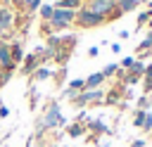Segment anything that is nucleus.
<instances>
[{"mask_svg": "<svg viewBox=\"0 0 152 147\" xmlns=\"http://www.w3.org/2000/svg\"><path fill=\"white\" fill-rule=\"evenodd\" d=\"M0 66L12 71L14 69V62H12V52H10V45L7 43H0Z\"/></svg>", "mask_w": 152, "mask_h": 147, "instance_id": "nucleus-5", "label": "nucleus"}, {"mask_svg": "<svg viewBox=\"0 0 152 147\" xmlns=\"http://www.w3.org/2000/svg\"><path fill=\"white\" fill-rule=\"evenodd\" d=\"M50 76H52L50 69H43V66H40V69L36 71V78H38V81H45V78H50Z\"/></svg>", "mask_w": 152, "mask_h": 147, "instance_id": "nucleus-17", "label": "nucleus"}, {"mask_svg": "<svg viewBox=\"0 0 152 147\" xmlns=\"http://www.w3.org/2000/svg\"><path fill=\"white\" fill-rule=\"evenodd\" d=\"M38 66V55H28L24 57V74H33Z\"/></svg>", "mask_w": 152, "mask_h": 147, "instance_id": "nucleus-9", "label": "nucleus"}, {"mask_svg": "<svg viewBox=\"0 0 152 147\" xmlns=\"http://www.w3.org/2000/svg\"><path fill=\"white\" fill-rule=\"evenodd\" d=\"M0 2H7V0H0Z\"/></svg>", "mask_w": 152, "mask_h": 147, "instance_id": "nucleus-29", "label": "nucleus"}, {"mask_svg": "<svg viewBox=\"0 0 152 147\" xmlns=\"http://www.w3.org/2000/svg\"><path fill=\"white\" fill-rule=\"evenodd\" d=\"M142 145H145V142H142V140H135V142H133V145H131V147H142Z\"/></svg>", "mask_w": 152, "mask_h": 147, "instance_id": "nucleus-26", "label": "nucleus"}, {"mask_svg": "<svg viewBox=\"0 0 152 147\" xmlns=\"http://www.w3.org/2000/svg\"><path fill=\"white\" fill-rule=\"evenodd\" d=\"M150 45H152V36H147V38H145V40H142V43L138 45V52H142V50H147Z\"/></svg>", "mask_w": 152, "mask_h": 147, "instance_id": "nucleus-19", "label": "nucleus"}, {"mask_svg": "<svg viewBox=\"0 0 152 147\" xmlns=\"http://www.w3.org/2000/svg\"><path fill=\"white\" fill-rule=\"evenodd\" d=\"M104 19L102 17H97L95 12H90L88 7H81L78 12H76V19H74V24H78V26H83V28H95V26H100Z\"/></svg>", "mask_w": 152, "mask_h": 147, "instance_id": "nucleus-3", "label": "nucleus"}, {"mask_svg": "<svg viewBox=\"0 0 152 147\" xmlns=\"http://www.w3.org/2000/svg\"><path fill=\"white\" fill-rule=\"evenodd\" d=\"M74 19H76V12L74 9H57L55 7V12H52V19L48 21L50 24V28H66L69 24H74Z\"/></svg>", "mask_w": 152, "mask_h": 147, "instance_id": "nucleus-2", "label": "nucleus"}, {"mask_svg": "<svg viewBox=\"0 0 152 147\" xmlns=\"http://www.w3.org/2000/svg\"><path fill=\"white\" fill-rule=\"evenodd\" d=\"M140 71H145V66H142V62H133V66H131V74H133V76H138Z\"/></svg>", "mask_w": 152, "mask_h": 147, "instance_id": "nucleus-18", "label": "nucleus"}, {"mask_svg": "<svg viewBox=\"0 0 152 147\" xmlns=\"http://www.w3.org/2000/svg\"><path fill=\"white\" fill-rule=\"evenodd\" d=\"M145 111H138V116H135V126H142V121H145Z\"/></svg>", "mask_w": 152, "mask_h": 147, "instance_id": "nucleus-22", "label": "nucleus"}, {"mask_svg": "<svg viewBox=\"0 0 152 147\" xmlns=\"http://www.w3.org/2000/svg\"><path fill=\"white\" fill-rule=\"evenodd\" d=\"M138 7V0H116V9L119 12H131Z\"/></svg>", "mask_w": 152, "mask_h": 147, "instance_id": "nucleus-10", "label": "nucleus"}, {"mask_svg": "<svg viewBox=\"0 0 152 147\" xmlns=\"http://www.w3.org/2000/svg\"><path fill=\"white\" fill-rule=\"evenodd\" d=\"M69 135H74V138L81 135V126H71V128H69Z\"/></svg>", "mask_w": 152, "mask_h": 147, "instance_id": "nucleus-24", "label": "nucleus"}, {"mask_svg": "<svg viewBox=\"0 0 152 147\" xmlns=\"http://www.w3.org/2000/svg\"><path fill=\"white\" fill-rule=\"evenodd\" d=\"M19 7H24L26 12H33L40 7V0H19Z\"/></svg>", "mask_w": 152, "mask_h": 147, "instance_id": "nucleus-13", "label": "nucleus"}, {"mask_svg": "<svg viewBox=\"0 0 152 147\" xmlns=\"http://www.w3.org/2000/svg\"><path fill=\"white\" fill-rule=\"evenodd\" d=\"M100 97H102V90H83V95H76V97H74V102L81 107V104L95 102V100H100Z\"/></svg>", "mask_w": 152, "mask_h": 147, "instance_id": "nucleus-6", "label": "nucleus"}, {"mask_svg": "<svg viewBox=\"0 0 152 147\" xmlns=\"http://www.w3.org/2000/svg\"><path fill=\"white\" fill-rule=\"evenodd\" d=\"M145 76H152V64H150V66L145 69Z\"/></svg>", "mask_w": 152, "mask_h": 147, "instance_id": "nucleus-27", "label": "nucleus"}, {"mask_svg": "<svg viewBox=\"0 0 152 147\" xmlns=\"http://www.w3.org/2000/svg\"><path fill=\"white\" fill-rule=\"evenodd\" d=\"M81 88H83V78H76V81H71V83H69L66 95H69V97H76V90H81Z\"/></svg>", "mask_w": 152, "mask_h": 147, "instance_id": "nucleus-12", "label": "nucleus"}, {"mask_svg": "<svg viewBox=\"0 0 152 147\" xmlns=\"http://www.w3.org/2000/svg\"><path fill=\"white\" fill-rule=\"evenodd\" d=\"M150 36H152V33H150Z\"/></svg>", "mask_w": 152, "mask_h": 147, "instance_id": "nucleus-30", "label": "nucleus"}, {"mask_svg": "<svg viewBox=\"0 0 152 147\" xmlns=\"http://www.w3.org/2000/svg\"><path fill=\"white\" fill-rule=\"evenodd\" d=\"M150 128H152V116L147 114V116H145V121H142V130H150Z\"/></svg>", "mask_w": 152, "mask_h": 147, "instance_id": "nucleus-21", "label": "nucleus"}, {"mask_svg": "<svg viewBox=\"0 0 152 147\" xmlns=\"http://www.w3.org/2000/svg\"><path fill=\"white\" fill-rule=\"evenodd\" d=\"M12 21H14V14H12V12L7 9V7H0V33L10 31Z\"/></svg>", "mask_w": 152, "mask_h": 147, "instance_id": "nucleus-7", "label": "nucleus"}, {"mask_svg": "<svg viewBox=\"0 0 152 147\" xmlns=\"http://www.w3.org/2000/svg\"><path fill=\"white\" fill-rule=\"evenodd\" d=\"M12 2H14V5H17V7H19V0H12Z\"/></svg>", "mask_w": 152, "mask_h": 147, "instance_id": "nucleus-28", "label": "nucleus"}, {"mask_svg": "<svg viewBox=\"0 0 152 147\" xmlns=\"http://www.w3.org/2000/svg\"><path fill=\"white\" fill-rule=\"evenodd\" d=\"M90 12H95L97 17H107V19H114V9H116V0H90L86 5Z\"/></svg>", "mask_w": 152, "mask_h": 147, "instance_id": "nucleus-1", "label": "nucleus"}, {"mask_svg": "<svg viewBox=\"0 0 152 147\" xmlns=\"http://www.w3.org/2000/svg\"><path fill=\"white\" fill-rule=\"evenodd\" d=\"M102 81H104V76L97 71V74H93V76H88V78L83 81V88H86V90H97V85H100Z\"/></svg>", "mask_w": 152, "mask_h": 147, "instance_id": "nucleus-8", "label": "nucleus"}, {"mask_svg": "<svg viewBox=\"0 0 152 147\" xmlns=\"http://www.w3.org/2000/svg\"><path fill=\"white\" fill-rule=\"evenodd\" d=\"M88 57H97V47H90L88 50Z\"/></svg>", "mask_w": 152, "mask_h": 147, "instance_id": "nucleus-25", "label": "nucleus"}, {"mask_svg": "<svg viewBox=\"0 0 152 147\" xmlns=\"http://www.w3.org/2000/svg\"><path fill=\"white\" fill-rule=\"evenodd\" d=\"M81 7V0H59L57 2V9H78Z\"/></svg>", "mask_w": 152, "mask_h": 147, "instance_id": "nucleus-11", "label": "nucleus"}, {"mask_svg": "<svg viewBox=\"0 0 152 147\" xmlns=\"http://www.w3.org/2000/svg\"><path fill=\"white\" fill-rule=\"evenodd\" d=\"M116 69H119V64H107V66H104V69H102V71H100V74H102V76H104V78H107V76H112V74H114V71H116Z\"/></svg>", "mask_w": 152, "mask_h": 147, "instance_id": "nucleus-16", "label": "nucleus"}, {"mask_svg": "<svg viewBox=\"0 0 152 147\" xmlns=\"http://www.w3.org/2000/svg\"><path fill=\"white\" fill-rule=\"evenodd\" d=\"M52 12H55V7H50V5H40V14H43V19H45V21H50V19H52Z\"/></svg>", "mask_w": 152, "mask_h": 147, "instance_id": "nucleus-15", "label": "nucleus"}, {"mask_svg": "<svg viewBox=\"0 0 152 147\" xmlns=\"http://www.w3.org/2000/svg\"><path fill=\"white\" fill-rule=\"evenodd\" d=\"M133 62H135V59H131V57H126V59L121 62V66H124V69H131V66H133Z\"/></svg>", "mask_w": 152, "mask_h": 147, "instance_id": "nucleus-23", "label": "nucleus"}, {"mask_svg": "<svg viewBox=\"0 0 152 147\" xmlns=\"http://www.w3.org/2000/svg\"><path fill=\"white\" fill-rule=\"evenodd\" d=\"M10 52H12V62H14V64H17V62H21V59H24V52H21V45H19V43H14V45H12V50H10Z\"/></svg>", "mask_w": 152, "mask_h": 147, "instance_id": "nucleus-14", "label": "nucleus"}, {"mask_svg": "<svg viewBox=\"0 0 152 147\" xmlns=\"http://www.w3.org/2000/svg\"><path fill=\"white\" fill-rule=\"evenodd\" d=\"M150 17H152L150 12H142V14L138 17V26H142V24H147V21H150Z\"/></svg>", "mask_w": 152, "mask_h": 147, "instance_id": "nucleus-20", "label": "nucleus"}, {"mask_svg": "<svg viewBox=\"0 0 152 147\" xmlns=\"http://www.w3.org/2000/svg\"><path fill=\"white\" fill-rule=\"evenodd\" d=\"M43 123H45L48 128L64 123V119H62V114H59V107H57V104H50V109H48V116H45V121H43Z\"/></svg>", "mask_w": 152, "mask_h": 147, "instance_id": "nucleus-4", "label": "nucleus"}]
</instances>
